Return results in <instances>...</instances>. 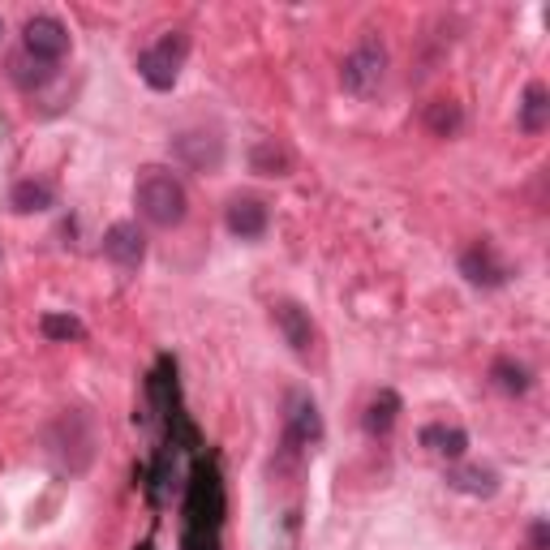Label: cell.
I'll return each mask as SVG.
<instances>
[{"instance_id":"6da1fadb","label":"cell","mask_w":550,"mask_h":550,"mask_svg":"<svg viewBox=\"0 0 550 550\" xmlns=\"http://www.w3.org/2000/svg\"><path fill=\"white\" fill-rule=\"evenodd\" d=\"M220 520H224V486L215 465H198L185 499V550H220Z\"/></svg>"},{"instance_id":"d6986e66","label":"cell","mask_w":550,"mask_h":550,"mask_svg":"<svg viewBox=\"0 0 550 550\" xmlns=\"http://www.w3.org/2000/svg\"><path fill=\"white\" fill-rule=\"evenodd\" d=\"M56 74V65H48V61H35L31 52H22V56H13V82L18 86H26V91H31V86H43Z\"/></svg>"},{"instance_id":"2e32d148","label":"cell","mask_w":550,"mask_h":550,"mask_svg":"<svg viewBox=\"0 0 550 550\" xmlns=\"http://www.w3.org/2000/svg\"><path fill=\"white\" fill-rule=\"evenodd\" d=\"M52 185L48 181H18L13 185V194H9V202H13V211H22V215H31V211H48L52 207Z\"/></svg>"},{"instance_id":"44dd1931","label":"cell","mask_w":550,"mask_h":550,"mask_svg":"<svg viewBox=\"0 0 550 550\" xmlns=\"http://www.w3.org/2000/svg\"><path fill=\"white\" fill-rule=\"evenodd\" d=\"M495 383H499L508 396L529 392V374H525V366H512V361H495Z\"/></svg>"},{"instance_id":"277c9868","label":"cell","mask_w":550,"mask_h":550,"mask_svg":"<svg viewBox=\"0 0 550 550\" xmlns=\"http://www.w3.org/2000/svg\"><path fill=\"white\" fill-rule=\"evenodd\" d=\"M185 52H190V39H185L181 31H172V35H164L159 43H151V48L138 56L142 82H147L151 91H172V86H177V78H181Z\"/></svg>"},{"instance_id":"ba28073f","label":"cell","mask_w":550,"mask_h":550,"mask_svg":"<svg viewBox=\"0 0 550 550\" xmlns=\"http://www.w3.org/2000/svg\"><path fill=\"white\" fill-rule=\"evenodd\" d=\"M172 155L194 172H215L224 164V142L215 134H181L177 142H172Z\"/></svg>"},{"instance_id":"e0dca14e","label":"cell","mask_w":550,"mask_h":550,"mask_svg":"<svg viewBox=\"0 0 550 550\" xmlns=\"http://www.w3.org/2000/svg\"><path fill=\"white\" fill-rule=\"evenodd\" d=\"M460 104H452V99H434V104L426 108V129L434 138H456L460 134Z\"/></svg>"},{"instance_id":"7a4b0ae2","label":"cell","mask_w":550,"mask_h":550,"mask_svg":"<svg viewBox=\"0 0 550 550\" xmlns=\"http://www.w3.org/2000/svg\"><path fill=\"white\" fill-rule=\"evenodd\" d=\"M134 207H138L142 220L155 224V228H177L185 220L190 198H185V185L177 181V172L142 168V177L134 185Z\"/></svg>"},{"instance_id":"8fae6325","label":"cell","mask_w":550,"mask_h":550,"mask_svg":"<svg viewBox=\"0 0 550 550\" xmlns=\"http://www.w3.org/2000/svg\"><path fill=\"white\" fill-rule=\"evenodd\" d=\"M228 233L241 237V241H254L267 233V207L258 198H233L228 202Z\"/></svg>"},{"instance_id":"ac0fdd59","label":"cell","mask_w":550,"mask_h":550,"mask_svg":"<svg viewBox=\"0 0 550 550\" xmlns=\"http://www.w3.org/2000/svg\"><path fill=\"white\" fill-rule=\"evenodd\" d=\"M396 413H400V396L396 392H379L366 409V434H387L396 426Z\"/></svg>"},{"instance_id":"ffe728a7","label":"cell","mask_w":550,"mask_h":550,"mask_svg":"<svg viewBox=\"0 0 550 550\" xmlns=\"http://www.w3.org/2000/svg\"><path fill=\"white\" fill-rule=\"evenodd\" d=\"M39 327H43V336H48V340H82L86 336L74 314H43Z\"/></svg>"},{"instance_id":"3957f363","label":"cell","mask_w":550,"mask_h":550,"mask_svg":"<svg viewBox=\"0 0 550 550\" xmlns=\"http://www.w3.org/2000/svg\"><path fill=\"white\" fill-rule=\"evenodd\" d=\"M383 78H387V43H383L379 35H366L349 56H344L340 86H344L349 95L370 99V95L383 86Z\"/></svg>"},{"instance_id":"30bf717a","label":"cell","mask_w":550,"mask_h":550,"mask_svg":"<svg viewBox=\"0 0 550 550\" xmlns=\"http://www.w3.org/2000/svg\"><path fill=\"white\" fill-rule=\"evenodd\" d=\"M288 439L301 443V447H314L323 439V417H318V404L310 396L288 400Z\"/></svg>"},{"instance_id":"4fadbf2b","label":"cell","mask_w":550,"mask_h":550,"mask_svg":"<svg viewBox=\"0 0 550 550\" xmlns=\"http://www.w3.org/2000/svg\"><path fill=\"white\" fill-rule=\"evenodd\" d=\"M546 125H550V91L542 82H529L525 104H520V129L525 134H542Z\"/></svg>"},{"instance_id":"5b68a950","label":"cell","mask_w":550,"mask_h":550,"mask_svg":"<svg viewBox=\"0 0 550 550\" xmlns=\"http://www.w3.org/2000/svg\"><path fill=\"white\" fill-rule=\"evenodd\" d=\"M22 52H31L35 61L56 65L69 52V31L56 18H48V13H39V18L22 26Z\"/></svg>"},{"instance_id":"9c48e42d","label":"cell","mask_w":550,"mask_h":550,"mask_svg":"<svg viewBox=\"0 0 550 550\" xmlns=\"http://www.w3.org/2000/svg\"><path fill=\"white\" fill-rule=\"evenodd\" d=\"M104 254L121 271H138L142 258H147V237L138 233V224H112L108 237H104Z\"/></svg>"},{"instance_id":"8992f818","label":"cell","mask_w":550,"mask_h":550,"mask_svg":"<svg viewBox=\"0 0 550 550\" xmlns=\"http://www.w3.org/2000/svg\"><path fill=\"white\" fill-rule=\"evenodd\" d=\"M460 275H465L469 284H477V288H499L503 280H508V263L495 254V245L490 241H477V245H469L465 254H460Z\"/></svg>"},{"instance_id":"9a60e30c","label":"cell","mask_w":550,"mask_h":550,"mask_svg":"<svg viewBox=\"0 0 550 550\" xmlns=\"http://www.w3.org/2000/svg\"><path fill=\"white\" fill-rule=\"evenodd\" d=\"M422 443L430 447L434 456H447V460H460L469 447V434L456 430V426H426L422 430Z\"/></svg>"},{"instance_id":"7c38bea8","label":"cell","mask_w":550,"mask_h":550,"mask_svg":"<svg viewBox=\"0 0 550 550\" xmlns=\"http://www.w3.org/2000/svg\"><path fill=\"white\" fill-rule=\"evenodd\" d=\"M250 168L258 172V177H288V172H293V151H288L284 142H275V138H263L250 151Z\"/></svg>"},{"instance_id":"5bb4252c","label":"cell","mask_w":550,"mask_h":550,"mask_svg":"<svg viewBox=\"0 0 550 550\" xmlns=\"http://www.w3.org/2000/svg\"><path fill=\"white\" fill-rule=\"evenodd\" d=\"M447 486L465 490V495H495V490H499V473L495 469H482V465H465V469L447 473Z\"/></svg>"},{"instance_id":"52a82bcc","label":"cell","mask_w":550,"mask_h":550,"mask_svg":"<svg viewBox=\"0 0 550 550\" xmlns=\"http://www.w3.org/2000/svg\"><path fill=\"white\" fill-rule=\"evenodd\" d=\"M271 318L280 327L284 344L293 349L297 357H310L314 353V323H310V310H301L297 301H275L271 306Z\"/></svg>"}]
</instances>
